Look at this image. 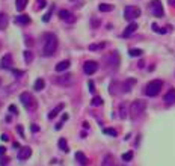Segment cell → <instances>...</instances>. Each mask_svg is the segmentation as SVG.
Here are the masks:
<instances>
[{
  "label": "cell",
  "mask_w": 175,
  "mask_h": 166,
  "mask_svg": "<svg viewBox=\"0 0 175 166\" xmlns=\"http://www.w3.org/2000/svg\"><path fill=\"white\" fill-rule=\"evenodd\" d=\"M26 44H27L29 47H32V46H33V39H32L30 36H27V38H26Z\"/></svg>",
  "instance_id": "37"
},
{
  "label": "cell",
  "mask_w": 175,
  "mask_h": 166,
  "mask_svg": "<svg viewBox=\"0 0 175 166\" xmlns=\"http://www.w3.org/2000/svg\"><path fill=\"white\" fill-rule=\"evenodd\" d=\"M145 110H146V101L145 100L133 101L130 104V116H131V119H137L139 116H142Z\"/></svg>",
  "instance_id": "2"
},
{
  "label": "cell",
  "mask_w": 175,
  "mask_h": 166,
  "mask_svg": "<svg viewBox=\"0 0 175 166\" xmlns=\"http://www.w3.org/2000/svg\"><path fill=\"white\" fill-rule=\"evenodd\" d=\"M124 17H125V20L133 21V20H136V18L141 17V9H139L137 6H125Z\"/></svg>",
  "instance_id": "5"
},
{
  "label": "cell",
  "mask_w": 175,
  "mask_h": 166,
  "mask_svg": "<svg viewBox=\"0 0 175 166\" xmlns=\"http://www.w3.org/2000/svg\"><path fill=\"white\" fill-rule=\"evenodd\" d=\"M119 110H121V112H119V116H121V118H125V116H127V109L124 107V104H121Z\"/></svg>",
  "instance_id": "30"
},
{
  "label": "cell",
  "mask_w": 175,
  "mask_h": 166,
  "mask_svg": "<svg viewBox=\"0 0 175 166\" xmlns=\"http://www.w3.org/2000/svg\"><path fill=\"white\" fill-rule=\"evenodd\" d=\"M76 160L80 163V165H83V166H86L88 163H89V160H88V157L82 153V151H77L76 153Z\"/></svg>",
  "instance_id": "17"
},
{
  "label": "cell",
  "mask_w": 175,
  "mask_h": 166,
  "mask_svg": "<svg viewBox=\"0 0 175 166\" xmlns=\"http://www.w3.org/2000/svg\"><path fill=\"white\" fill-rule=\"evenodd\" d=\"M57 50V36L55 33L46 35V42H44V56H53Z\"/></svg>",
  "instance_id": "1"
},
{
  "label": "cell",
  "mask_w": 175,
  "mask_h": 166,
  "mask_svg": "<svg viewBox=\"0 0 175 166\" xmlns=\"http://www.w3.org/2000/svg\"><path fill=\"white\" fill-rule=\"evenodd\" d=\"M131 159H133V151H127V153L122 154V160L124 162H130Z\"/></svg>",
  "instance_id": "28"
},
{
  "label": "cell",
  "mask_w": 175,
  "mask_h": 166,
  "mask_svg": "<svg viewBox=\"0 0 175 166\" xmlns=\"http://www.w3.org/2000/svg\"><path fill=\"white\" fill-rule=\"evenodd\" d=\"M0 50H2V42H0Z\"/></svg>",
  "instance_id": "44"
},
{
  "label": "cell",
  "mask_w": 175,
  "mask_h": 166,
  "mask_svg": "<svg viewBox=\"0 0 175 166\" xmlns=\"http://www.w3.org/2000/svg\"><path fill=\"white\" fill-rule=\"evenodd\" d=\"M36 3H38V9H42V8H46L47 0H36Z\"/></svg>",
  "instance_id": "32"
},
{
  "label": "cell",
  "mask_w": 175,
  "mask_h": 166,
  "mask_svg": "<svg viewBox=\"0 0 175 166\" xmlns=\"http://www.w3.org/2000/svg\"><path fill=\"white\" fill-rule=\"evenodd\" d=\"M30 155H32V148L30 146H23L20 148V153H18V160H27L30 159Z\"/></svg>",
  "instance_id": "10"
},
{
  "label": "cell",
  "mask_w": 175,
  "mask_h": 166,
  "mask_svg": "<svg viewBox=\"0 0 175 166\" xmlns=\"http://www.w3.org/2000/svg\"><path fill=\"white\" fill-rule=\"evenodd\" d=\"M150 11H151V14H153L154 17H157V18H162L163 14H164L160 0H153V2L150 3Z\"/></svg>",
  "instance_id": "6"
},
{
  "label": "cell",
  "mask_w": 175,
  "mask_h": 166,
  "mask_svg": "<svg viewBox=\"0 0 175 166\" xmlns=\"http://www.w3.org/2000/svg\"><path fill=\"white\" fill-rule=\"evenodd\" d=\"M69 65H71L69 60H62V62H59V64L55 67V69H56L57 73H64V71H66V69L69 68Z\"/></svg>",
  "instance_id": "14"
},
{
  "label": "cell",
  "mask_w": 175,
  "mask_h": 166,
  "mask_svg": "<svg viewBox=\"0 0 175 166\" xmlns=\"http://www.w3.org/2000/svg\"><path fill=\"white\" fill-rule=\"evenodd\" d=\"M9 160H11L9 157H3V159L0 160V165H2V166H6L8 163H9Z\"/></svg>",
  "instance_id": "35"
},
{
  "label": "cell",
  "mask_w": 175,
  "mask_h": 166,
  "mask_svg": "<svg viewBox=\"0 0 175 166\" xmlns=\"http://www.w3.org/2000/svg\"><path fill=\"white\" fill-rule=\"evenodd\" d=\"M33 88H35V91H42L44 88H46V82H44V78H36Z\"/></svg>",
  "instance_id": "18"
},
{
  "label": "cell",
  "mask_w": 175,
  "mask_h": 166,
  "mask_svg": "<svg viewBox=\"0 0 175 166\" xmlns=\"http://www.w3.org/2000/svg\"><path fill=\"white\" fill-rule=\"evenodd\" d=\"M23 57H24V62L26 64H32V60H33V51H30V50H26L24 51V55H23Z\"/></svg>",
  "instance_id": "21"
},
{
  "label": "cell",
  "mask_w": 175,
  "mask_h": 166,
  "mask_svg": "<svg viewBox=\"0 0 175 166\" xmlns=\"http://www.w3.org/2000/svg\"><path fill=\"white\" fill-rule=\"evenodd\" d=\"M59 18L64 20V21H66V23H74V21H76V17L69 12V11H66V9H60V11H59Z\"/></svg>",
  "instance_id": "9"
},
{
  "label": "cell",
  "mask_w": 175,
  "mask_h": 166,
  "mask_svg": "<svg viewBox=\"0 0 175 166\" xmlns=\"http://www.w3.org/2000/svg\"><path fill=\"white\" fill-rule=\"evenodd\" d=\"M27 2L29 0H15V8H17V11H23L26 6H27Z\"/></svg>",
  "instance_id": "20"
},
{
  "label": "cell",
  "mask_w": 175,
  "mask_h": 166,
  "mask_svg": "<svg viewBox=\"0 0 175 166\" xmlns=\"http://www.w3.org/2000/svg\"><path fill=\"white\" fill-rule=\"evenodd\" d=\"M51 11H53V6H51V9H50V11H48V12H47L46 15L42 17V21H44V23H47V21H48V20L51 18Z\"/></svg>",
  "instance_id": "31"
},
{
  "label": "cell",
  "mask_w": 175,
  "mask_h": 166,
  "mask_svg": "<svg viewBox=\"0 0 175 166\" xmlns=\"http://www.w3.org/2000/svg\"><path fill=\"white\" fill-rule=\"evenodd\" d=\"M59 148H60V150H64L65 153H68V150H69V148H68V144H66V139H59Z\"/></svg>",
  "instance_id": "24"
},
{
  "label": "cell",
  "mask_w": 175,
  "mask_h": 166,
  "mask_svg": "<svg viewBox=\"0 0 175 166\" xmlns=\"http://www.w3.org/2000/svg\"><path fill=\"white\" fill-rule=\"evenodd\" d=\"M0 85H2V80H0Z\"/></svg>",
  "instance_id": "45"
},
{
  "label": "cell",
  "mask_w": 175,
  "mask_h": 166,
  "mask_svg": "<svg viewBox=\"0 0 175 166\" xmlns=\"http://www.w3.org/2000/svg\"><path fill=\"white\" fill-rule=\"evenodd\" d=\"M137 27H139V26H137L136 23H133V21H131V23L127 26V27H125V30L122 32V36H124V38H128L131 33H134V32L137 30Z\"/></svg>",
  "instance_id": "13"
},
{
  "label": "cell",
  "mask_w": 175,
  "mask_h": 166,
  "mask_svg": "<svg viewBox=\"0 0 175 166\" xmlns=\"http://www.w3.org/2000/svg\"><path fill=\"white\" fill-rule=\"evenodd\" d=\"M153 30L157 32V33H164V32H166V29H160L157 24H153Z\"/></svg>",
  "instance_id": "33"
},
{
  "label": "cell",
  "mask_w": 175,
  "mask_h": 166,
  "mask_svg": "<svg viewBox=\"0 0 175 166\" xmlns=\"http://www.w3.org/2000/svg\"><path fill=\"white\" fill-rule=\"evenodd\" d=\"M92 26H94V27H97V26H100V20H92Z\"/></svg>",
  "instance_id": "41"
},
{
  "label": "cell",
  "mask_w": 175,
  "mask_h": 166,
  "mask_svg": "<svg viewBox=\"0 0 175 166\" xmlns=\"http://www.w3.org/2000/svg\"><path fill=\"white\" fill-rule=\"evenodd\" d=\"M12 73L17 76V77H20V76H23V71H20V69H12Z\"/></svg>",
  "instance_id": "39"
},
{
  "label": "cell",
  "mask_w": 175,
  "mask_h": 166,
  "mask_svg": "<svg viewBox=\"0 0 175 166\" xmlns=\"http://www.w3.org/2000/svg\"><path fill=\"white\" fill-rule=\"evenodd\" d=\"M97 69H98V64L94 62V60H88V62H85V65H83V71H85V74H88V76L94 74Z\"/></svg>",
  "instance_id": "8"
},
{
  "label": "cell",
  "mask_w": 175,
  "mask_h": 166,
  "mask_svg": "<svg viewBox=\"0 0 175 166\" xmlns=\"http://www.w3.org/2000/svg\"><path fill=\"white\" fill-rule=\"evenodd\" d=\"M64 107H65V104H64V103H59L57 106H56V107H55L53 110H51V112L48 113V118H50V119L56 118V116L59 115V112H60V110H64Z\"/></svg>",
  "instance_id": "15"
},
{
  "label": "cell",
  "mask_w": 175,
  "mask_h": 166,
  "mask_svg": "<svg viewBox=\"0 0 175 166\" xmlns=\"http://www.w3.org/2000/svg\"><path fill=\"white\" fill-rule=\"evenodd\" d=\"M91 104H92V106H101V104H103V98L101 97H94V100L91 101Z\"/></svg>",
  "instance_id": "29"
},
{
  "label": "cell",
  "mask_w": 175,
  "mask_h": 166,
  "mask_svg": "<svg viewBox=\"0 0 175 166\" xmlns=\"http://www.w3.org/2000/svg\"><path fill=\"white\" fill-rule=\"evenodd\" d=\"M17 132L20 133V136H21V137H26V136H24V132H23V127H21V125H18V127H17Z\"/></svg>",
  "instance_id": "38"
},
{
  "label": "cell",
  "mask_w": 175,
  "mask_h": 166,
  "mask_svg": "<svg viewBox=\"0 0 175 166\" xmlns=\"http://www.w3.org/2000/svg\"><path fill=\"white\" fill-rule=\"evenodd\" d=\"M164 104H168V106H172V104H175V89H169L168 92L164 94Z\"/></svg>",
  "instance_id": "12"
},
{
  "label": "cell",
  "mask_w": 175,
  "mask_h": 166,
  "mask_svg": "<svg viewBox=\"0 0 175 166\" xmlns=\"http://www.w3.org/2000/svg\"><path fill=\"white\" fill-rule=\"evenodd\" d=\"M9 24V18L5 12H0V30H5Z\"/></svg>",
  "instance_id": "16"
},
{
  "label": "cell",
  "mask_w": 175,
  "mask_h": 166,
  "mask_svg": "<svg viewBox=\"0 0 175 166\" xmlns=\"http://www.w3.org/2000/svg\"><path fill=\"white\" fill-rule=\"evenodd\" d=\"M88 86H89V91L94 94V92H95V88H94V82H89V83H88Z\"/></svg>",
  "instance_id": "40"
},
{
  "label": "cell",
  "mask_w": 175,
  "mask_h": 166,
  "mask_svg": "<svg viewBox=\"0 0 175 166\" xmlns=\"http://www.w3.org/2000/svg\"><path fill=\"white\" fill-rule=\"evenodd\" d=\"M15 23L26 26V24L30 23V17H29V15H20V17H17V18H15Z\"/></svg>",
  "instance_id": "19"
},
{
  "label": "cell",
  "mask_w": 175,
  "mask_h": 166,
  "mask_svg": "<svg viewBox=\"0 0 175 166\" xmlns=\"http://www.w3.org/2000/svg\"><path fill=\"white\" fill-rule=\"evenodd\" d=\"M101 166H116V165H115V160H113L112 155H106V157H104V160H103V165H101Z\"/></svg>",
  "instance_id": "22"
},
{
  "label": "cell",
  "mask_w": 175,
  "mask_h": 166,
  "mask_svg": "<svg viewBox=\"0 0 175 166\" xmlns=\"http://www.w3.org/2000/svg\"><path fill=\"white\" fill-rule=\"evenodd\" d=\"M104 47H106L104 42H101V44H91V46H89V50H91V51H95V50H101V48H104Z\"/></svg>",
  "instance_id": "27"
},
{
  "label": "cell",
  "mask_w": 175,
  "mask_h": 166,
  "mask_svg": "<svg viewBox=\"0 0 175 166\" xmlns=\"http://www.w3.org/2000/svg\"><path fill=\"white\" fill-rule=\"evenodd\" d=\"M162 86H163V82L162 80H151L145 86V94L148 97H157L162 91Z\"/></svg>",
  "instance_id": "4"
},
{
  "label": "cell",
  "mask_w": 175,
  "mask_h": 166,
  "mask_svg": "<svg viewBox=\"0 0 175 166\" xmlns=\"http://www.w3.org/2000/svg\"><path fill=\"white\" fill-rule=\"evenodd\" d=\"M11 67H12V55L8 53V55H5L2 57V60H0V68L8 69V68H11Z\"/></svg>",
  "instance_id": "11"
},
{
  "label": "cell",
  "mask_w": 175,
  "mask_h": 166,
  "mask_svg": "<svg viewBox=\"0 0 175 166\" xmlns=\"http://www.w3.org/2000/svg\"><path fill=\"white\" fill-rule=\"evenodd\" d=\"M20 101L23 103V106L29 112H33L35 109L38 107V101H36V98H35L30 92H21L20 94Z\"/></svg>",
  "instance_id": "3"
},
{
  "label": "cell",
  "mask_w": 175,
  "mask_h": 166,
  "mask_svg": "<svg viewBox=\"0 0 175 166\" xmlns=\"http://www.w3.org/2000/svg\"><path fill=\"white\" fill-rule=\"evenodd\" d=\"M103 133H104V134H109V136H112V137H115V136L118 134V132H116L115 128H104Z\"/></svg>",
  "instance_id": "26"
},
{
  "label": "cell",
  "mask_w": 175,
  "mask_h": 166,
  "mask_svg": "<svg viewBox=\"0 0 175 166\" xmlns=\"http://www.w3.org/2000/svg\"><path fill=\"white\" fill-rule=\"evenodd\" d=\"M8 139H9V137H8V134H2V141H5V142H6Z\"/></svg>",
  "instance_id": "43"
},
{
  "label": "cell",
  "mask_w": 175,
  "mask_h": 166,
  "mask_svg": "<svg viewBox=\"0 0 175 166\" xmlns=\"http://www.w3.org/2000/svg\"><path fill=\"white\" fill-rule=\"evenodd\" d=\"M9 112L12 113V115H17V113H18V110H17V106H14V104H11V106H9Z\"/></svg>",
  "instance_id": "34"
},
{
  "label": "cell",
  "mask_w": 175,
  "mask_h": 166,
  "mask_svg": "<svg viewBox=\"0 0 175 166\" xmlns=\"http://www.w3.org/2000/svg\"><path fill=\"white\" fill-rule=\"evenodd\" d=\"M98 9H100L101 12H110V11H113V5H107V3H101V5L98 6Z\"/></svg>",
  "instance_id": "23"
},
{
  "label": "cell",
  "mask_w": 175,
  "mask_h": 166,
  "mask_svg": "<svg viewBox=\"0 0 175 166\" xmlns=\"http://www.w3.org/2000/svg\"><path fill=\"white\" fill-rule=\"evenodd\" d=\"M142 53H144V51H142L141 48H131V50L128 51V55H130V56H133V57H136V56H142Z\"/></svg>",
  "instance_id": "25"
},
{
  "label": "cell",
  "mask_w": 175,
  "mask_h": 166,
  "mask_svg": "<svg viewBox=\"0 0 175 166\" xmlns=\"http://www.w3.org/2000/svg\"><path fill=\"white\" fill-rule=\"evenodd\" d=\"M56 83L57 85H62V86H71L74 83V74L71 73H66L64 76H59L56 78Z\"/></svg>",
  "instance_id": "7"
},
{
  "label": "cell",
  "mask_w": 175,
  "mask_h": 166,
  "mask_svg": "<svg viewBox=\"0 0 175 166\" xmlns=\"http://www.w3.org/2000/svg\"><path fill=\"white\" fill-rule=\"evenodd\" d=\"M5 153H6V148L3 145H0V154H5Z\"/></svg>",
  "instance_id": "42"
},
{
  "label": "cell",
  "mask_w": 175,
  "mask_h": 166,
  "mask_svg": "<svg viewBox=\"0 0 175 166\" xmlns=\"http://www.w3.org/2000/svg\"><path fill=\"white\" fill-rule=\"evenodd\" d=\"M30 130H32V133H36V132H39V127H38L36 124H32V125H30Z\"/></svg>",
  "instance_id": "36"
}]
</instances>
